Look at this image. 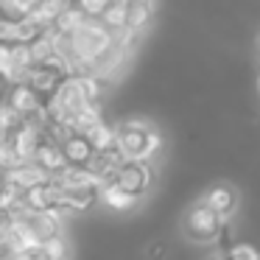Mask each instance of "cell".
Masks as SVG:
<instances>
[{
	"instance_id": "3",
	"label": "cell",
	"mask_w": 260,
	"mask_h": 260,
	"mask_svg": "<svg viewBox=\"0 0 260 260\" xmlns=\"http://www.w3.org/2000/svg\"><path fill=\"white\" fill-rule=\"evenodd\" d=\"M115 182L140 202V199L148 193L151 182H154V171H151V165H148V159H126V162L120 165L118 179Z\"/></svg>"
},
{
	"instance_id": "20",
	"label": "cell",
	"mask_w": 260,
	"mask_h": 260,
	"mask_svg": "<svg viewBox=\"0 0 260 260\" xmlns=\"http://www.w3.org/2000/svg\"><path fill=\"white\" fill-rule=\"evenodd\" d=\"M14 68V56H12V42H0V76H6Z\"/></svg>"
},
{
	"instance_id": "13",
	"label": "cell",
	"mask_w": 260,
	"mask_h": 260,
	"mask_svg": "<svg viewBox=\"0 0 260 260\" xmlns=\"http://www.w3.org/2000/svg\"><path fill=\"white\" fill-rule=\"evenodd\" d=\"M151 14H154V0H137V3H129V23H126V28L143 31L148 23H151Z\"/></svg>"
},
{
	"instance_id": "18",
	"label": "cell",
	"mask_w": 260,
	"mask_h": 260,
	"mask_svg": "<svg viewBox=\"0 0 260 260\" xmlns=\"http://www.w3.org/2000/svg\"><path fill=\"white\" fill-rule=\"evenodd\" d=\"M226 260H260V252L252 243H235V246L230 249V257Z\"/></svg>"
},
{
	"instance_id": "7",
	"label": "cell",
	"mask_w": 260,
	"mask_h": 260,
	"mask_svg": "<svg viewBox=\"0 0 260 260\" xmlns=\"http://www.w3.org/2000/svg\"><path fill=\"white\" fill-rule=\"evenodd\" d=\"M31 162H37V165H42V168L48 171V174H53L56 176L59 171L68 165V159H64V151H62V143H56V140H51V137H42V143H40V148H37V154H34V159Z\"/></svg>"
},
{
	"instance_id": "6",
	"label": "cell",
	"mask_w": 260,
	"mask_h": 260,
	"mask_svg": "<svg viewBox=\"0 0 260 260\" xmlns=\"http://www.w3.org/2000/svg\"><path fill=\"white\" fill-rule=\"evenodd\" d=\"M204 202L213 204L224 221H230L232 215H235L238 204H241V196H238V190L232 185H215V187H210V190L204 193Z\"/></svg>"
},
{
	"instance_id": "15",
	"label": "cell",
	"mask_w": 260,
	"mask_h": 260,
	"mask_svg": "<svg viewBox=\"0 0 260 260\" xmlns=\"http://www.w3.org/2000/svg\"><path fill=\"white\" fill-rule=\"evenodd\" d=\"M0 120H3V126H6L9 132H17L20 126L25 123V115L20 112V109H14L12 104L3 98V104H0Z\"/></svg>"
},
{
	"instance_id": "4",
	"label": "cell",
	"mask_w": 260,
	"mask_h": 260,
	"mask_svg": "<svg viewBox=\"0 0 260 260\" xmlns=\"http://www.w3.org/2000/svg\"><path fill=\"white\" fill-rule=\"evenodd\" d=\"M53 174H48L42 165H37V162H20V165H14V168H9V174H6V182L9 185H14L17 190H28V187H34V185H42V182H48Z\"/></svg>"
},
{
	"instance_id": "10",
	"label": "cell",
	"mask_w": 260,
	"mask_h": 260,
	"mask_svg": "<svg viewBox=\"0 0 260 260\" xmlns=\"http://www.w3.org/2000/svg\"><path fill=\"white\" fill-rule=\"evenodd\" d=\"M101 199V185H64V202H68L70 210L81 213V210H90L92 204Z\"/></svg>"
},
{
	"instance_id": "17",
	"label": "cell",
	"mask_w": 260,
	"mask_h": 260,
	"mask_svg": "<svg viewBox=\"0 0 260 260\" xmlns=\"http://www.w3.org/2000/svg\"><path fill=\"white\" fill-rule=\"evenodd\" d=\"M17 23L20 20L0 14V42H12V45L17 42Z\"/></svg>"
},
{
	"instance_id": "5",
	"label": "cell",
	"mask_w": 260,
	"mask_h": 260,
	"mask_svg": "<svg viewBox=\"0 0 260 260\" xmlns=\"http://www.w3.org/2000/svg\"><path fill=\"white\" fill-rule=\"evenodd\" d=\"M6 101L12 104L14 109H20L25 118L34 115V112H40V109L45 107V98H42L31 84H12V87H9V92H6Z\"/></svg>"
},
{
	"instance_id": "16",
	"label": "cell",
	"mask_w": 260,
	"mask_h": 260,
	"mask_svg": "<svg viewBox=\"0 0 260 260\" xmlns=\"http://www.w3.org/2000/svg\"><path fill=\"white\" fill-rule=\"evenodd\" d=\"M42 249L48 252V257H51V260H64V257H68V243H64L62 235L48 238V241L42 243Z\"/></svg>"
},
{
	"instance_id": "12",
	"label": "cell",
	"mask_w": 260,
	"mask_h": 260,
	"mask_svg": "<svg viewBox=\"0 0 260 260\" xmlns=\"http://www.w3.org/2000/svg\"><path fill=\"white\" fill-rule=\"evenodd\" d=\"M101 202L107 204V207H112V210H129V207L137 204V199L132 196V193H126L118 182H112V185L101 187Z\"/></svg>"
},
{
	"instance_id": "9",
	"label": "cell",
	"mask_w": 260,
	"mask_h": 260,
	"mask_svg": "<svg viewBox=\"0 0 260 260\" xmlns=\"http://www.w3.org/2000/svg\"><path fill=\"white\" fill-rule=\"evenodd\" d=\"M68 79V76H62L59 70H53V68H48V64H34V70H31V79H28V84L34 87L37 92H40L42 98H51L53 92L59 90V84Z\"/></svg>"
},
{
	"instance_id": "14",
	"label": "cell",
	"mask_w": 260,
	"mask_h": 260,
	"mask_svg": "<svg viewBox=\"0 0 260 260\" xmlns=\"http://www.w3.org/2000/svg\"><path fill=\"white\" fill-rule=\"evenodd\" d=\"M98 20H101L107 28H112V31L126 28V23H129V3H126V0H115L112 6H109Z\"/></svg>"
},
{
	"instance_id": "1",
	"label": "cell",
	"mask_w": 260,
	"mask_h": 260,
	"mask_svg": "<svg viewBox=\"0 0 260 260\" xmlns=\"http://www.w3.org/2000/svg\"><path fill=\"white\" fill-rule=\"evenodd\" d=\"M118 146L126 159H151L162 146V137L148 120H123L118 126Z\"/></svg>"
},
{
	"instance_id": "22",
	"label": "cell",
	"mask_w": 260,
	"mask_h": 260,
	"mask_svg": "<svg viewBox=\"0 0 260 260\" xmlns=\"http://www.w3.org/2000/svg\"><path fill=\"white\" fill-rule=\"evenodd\" d=\"M126 3H137V0H126Z\"/></svg>"
},
{
	"instance_id": "11",
	"label": "cell",
	"mask_w": 260,
	"mask_h": 260,
	"mask_svg": "<svg viewBox=\"0 0 260 260\" xmlns=\"http://www.w3.org/2000/svg\"><path fill=\"white\" fill-rule=\"evenodd\" d=\"M90 137V143L95 146V151H107V148L118 146V126H109L107 120H98L90 132H84Z\"/></svg>"
},
{
	"instance_id": "2",
	"label": "cell",
	"mask_w": 260,
	"mask_h": 260,
	"mask_svg": "<svg viewBox=\"0 0 260 260\" xmlns=\"http://www.w3.org/2000/svg\"><path fill=\"white\" fill-rule=\"evenodd\" d=\"M226 221L221 218V213L213 204L204 202V196L199 202H193L185 213V235L193 243H213L221 238Z\"/></svg>"
},
{
	"instance_id": "19",
	"label": "cell",
	"mask_w": 260,
	"mask_h": 260,
	"mask_svg": "<svg viewBox=\"0 0 260 260\" xmlns=\"http://www.w3.org/2000/svg\"><path fill=\"white\" fill-rule=\"evenodd\" d=\"M112 3H115V0H76V6H81L90 17H101Z\"/></svg>"
},
{
	"instance_id": "21",
	"label": "cell",
	"mask_w": 260,
	"mask_h": 260,
	"mask_svg": "<svg viewBox=\"0 0 260 260\" xmlns=\"http://www.w3.org/2000/svg\"><path fill=\"white\" fill-rule=\"evenodd\" d=\"M9 140V129L3 126V120H0V143H6Z\"/></svg>"
},
{
	"instance_id": "8",
	"label": "cell",
	"mask_w": 260,
	"mask_h": 260,
	"mask_svg": "<svg viewBox=\"0 0 260 260\" xmlns=\"http://www.w3.org/2000/svg\"><path fill=\"white\" fill-rule=\"evenodd\" d=\"M62 151H64L68 165H90V159L95 157V146H92L90 137L81 135V132H73V135L62 143Z\"/></svg>"
}]
</instances>
